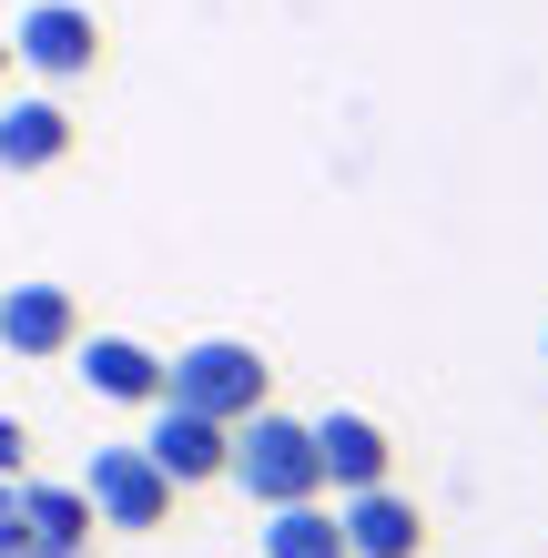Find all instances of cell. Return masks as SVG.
<instances>
[{"label": "cell", "mask_w": 548, "mask_h": 558, "mask_svg": "<svg viewBox=\"0 0 548 558\" xmlns=\"http://www.w3.org/2000/svg\"><path fill=\"white\" fill-rule=\"evenodd\" d=\"M223 477H234L254 508H305L315 487H326V477H315V426L254 407V416L234 426V447H223Z\"/></svg>", "instance_id": "6da1fadb"}, {"label": "cell", "mask_w": 548, "mask_h": 558, "mask_svg": "<svg viewBox=\"0 0 548 558\" xmlns=\"http://www.w3.org/2000/svg\"><path fill=\"white\" fill-rule=\"evenodd\" d=\"M265 386H275V366L244 336H204V345L163 355V407H193V416H214V426H244L254 407H265Z\"/></svg>", "instance_id": "7a4b0ae2"}, {"label": "cell", "mask_w": 548, "mask_h": 558, "mask_svg": "<svg viewBox=\"0 0 548 558\" xmlns=\"http://www.w3.org/2000/svg\"><path fill=\"white\" fill-rule=\"evenodd\" d=\"M102 11H82V0H31V11L11 21V61L41 82H92L102 72Z\"/></svg>", "instance_id": "3957f363"}, {"label": "cell", "mask_w": 548, "mask_h": 558, "mask_svg": "<svg viewBox=\"0 0 548 558\" xmlns=\"http://www.w3.org/2000/svg\"><path fill=\"white\" fill-rule=\"evenodd\" d=\"M82 508H92V529H163L173 518V477L153 468L143 447H92V468H82Z\"/></svg>", "instance_id": "277c9868"}, {"label": "cell", "mask_w": 548, "mask_h": 558, "mask_svg": "<svg viewBox=\"0 0 548 558\" xmlns=\"http://www.w3.org/2000/svg\"><path fill=\"white\" fill-rule=\"evenodd\" d=\"M315 477H326L336 498L397 487V437H386L376 416H356V407H326V416H315Z\"/></svg>", "instance_id": "5b68a950"}, {"label": "cell", "mask_w": 548, "mask_h": 558, "mask_svg": "<svg viewBox=\"0 0 548 558\" xmlns=\"http://www.w3.org/2000/svg\"><path fill=\"white\" fill-rule=\"evenodd\" d=\"M0 345L21 355V366H51V355L82 345V305L72 284H0Z\"/></svg>", "instance_id": "8992f818"}, {"label": "cell", "mask_w": 548, "mask_h": 558, "mask_svg": "<svg viewBox=\"0 0 548 558\" xmlns=\"http://www.w3.org/2000/svg\"><path fill=\"white\" fill-rule=\"evenodd\" d=\"M223 447H234V426H214V416H193V407H153L143 457H153L173 487H214V477H223Z\"/></svg>", "instance_id": "52a82bcc"}, {"label": "cell", "mask_w": 548, "mask_h": 558, "mask_svg": "<svg viewBox=\"0 0 548 558\" xmlns=\"http://www.w3.org/2000/svg\"><path fill=\"white\" fill-rule=\"evenodd\" d=\"M336 529L356 558H427V508L397 498V487H356V498L336 508Z\"/></svg>", "instance_id": "ba28073f"}, {"label": "cell", "mask_w": 548, "mask_h": 558, "mask_svg": "<svg viewBox=\"0 0 548 558\" xmlns=\"http://www.w3.org/2000/svg\"><path fill=\"white\" fill-rule=\"evenodd\" d=\"M82 386L102 407H163V355H153L143 336H82Z\"/></svg>", "instance_id": "9c48e42d"}, {"label": "cell", "mask_w": 548, "mask_h": 558, "mask_svg": "<svg viewBox=\"0 0 548 558\" xmlns=\"http://www.w3.org/2000/svg\"><path fill=\"white\" fill-rule=\"evenodd\" d=\"M51 162H72V112L61 92H21L0 112V173H51Z\"/></svg>", "instance_id": "30bf717a"}, {"label": "cell", "mask_w": 548, "mask_h": 558, "mask_svg": "<svg viewBox=\"0 0 548 558\" xmlns=\"http://www.w3.org/2000/svg\"><path fill=\"white\" fill-rule=\"evenodd\" d=\"M265 558H356L345 548V529H336V508H265Z\"/></svg>", "instance_id": "8fae6325"}, {"label": "cell", "mask_w": 548, "mask_h": 558, "mask_svg": "<svg viewBox=\"0 0 548 558\" xmlns=\"http://www.w3.org/2000/svg\"><path fill=\"white\" fill-rule=\"evenodd\" d=\"M21 518H31V538H41V548L92 558V508H82V487H31V477H21Z\"/></svg>", "instance_id": "7c38bea8"}, {"label": "cell", "mask_w": 548, "mask_h": 558, "mask_svg": "<svg viewBox=\"0 0 548 558\" xmlns=\"http://www.w3.org/2000/svg\"><path fill=\"white\" fill-rule=\"evenodd\" d=\"M31 548V518H21V477H0V558Z\"/></svg>", "instance_id": "4fadbf2b"}, {"label": "cell", "mask_w": 548, "mask_h": 558, "mask_svg": "<svg viewBox=\"0 0 548 558\" xmlns=\"http://www.w3.org/2000/svg\"><path fill=\"white\" fill-rule=\"evenodd\" d=\"M21 468H31V426L0 416V477H21Z\"/></svg>", "instance_id": "5bb4252c"}, {"label": "cell", "mask_w": 548, "mask_h": 558, "mask_svg": "<svg viewBox=\"0 0 548 558\" xmlns=\"http://www.w3.org/2000/svg\"><path fill=\"white\" fill-rule=\"evenodd\" d=\"M0 72H11V31H0Z\"/></svg>", "instance_id": "9a60e30c"}]
</instances>
